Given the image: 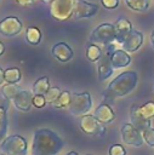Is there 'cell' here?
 Instances as JSON below:
<instances>
[{
  "mask_svg": "<svg viewBox=\"0 0 154 155\" xmlns=\"http://www.w3.org/2000/svg\"><path fill=\"white\" fill-rule=\"evenodd\" d=\"M64 147L62 138L49 128H39L34 132L32 155H57Z\"/></svg>",
  "mask_w": 154,
  "mask_h": 155,
  "instance_id": "6da1fadb",
  "label": "cell"
},
{
  "mask_svg": "<svg viewBox=\"0 0 154 155\" xmlns=\"http://www.w3.org/2000/svg\"><path fill=\"white\" fill-rule=\"evenodd\" d=\"M138 82V75L133 70H127L114 78L102 93L104 102H113L116 98L131 93Z\"/></svg>",
  "mask_w": 154,
  "mask_h": 155,
  "instance_id": "7a4b0ae2",
  "label": "cell"
},
{
  "mask_svg": "<svg viewBox=\"0 0 154 155\" xmlns=\"http://www.w3.org/2000/svg\"><path fill=\"white\" fill-rule=\"evenodd\" d=\"M92 108V98L89 92H74L72 93L70 104L68 110L74 116H84Z\"/></svg>",
  "mask_w": 154,
  "mask_h": 155,
  "instance_id": "3957f363",
  "label": "cell"
},
{
  "mask_svg": "<svg viewBox=\"0 0 154 155\" xmlns=\"http://www.w3.org/2000/svg\"><path fill=\"white\" fill-rule=\"evenodd\" d=\"M0 150L5 155H25L28 150V143L24 137L19 134H12L1 142Z\"/></svg>",
  "mask_w": 154,
  "mask_h": 155,
  "instance_id": "277c9868",
  "label": "cell"
},
{
  "mask_svg": "<svg viewBox=\"0 0 154 155\" xmlns=\"http://www.w3.org/2000/svg\"><path fill=\"white\" fill-rule=\"evenodd\" d=\"M115 29L114 25L110 23H102L98 27L93 29V31L90 35V42L102 46H108L115 41Z\"/></svg>",
  "mask_w": 154,
  "mask_h": 155,
  "instance_id": "5b68a950",
  "label": "cell"
},
{
  "mask_svg": "<svg viewBox=\"0 0 154 155\" xmlns=\"http://www.w3.org/2000/svg\"><path fill=\"white\" fill-rule=\"evenodd\" d=\"M74 0H53L50 6V13L57 21H67L73 16Z\"/></svg>",
  "mask_w": 154,
  "mask_h": 155,
  "instance_id": "8992f818",
  "label": "cell"
},
{
  "mask_svg": "<svg viewBox=\"0 0 154 155\" xmlns=\"http://www.w3.org/2000/svg\"><path fill=\"white\" fill-rule=\"evenodd\" d=\"M80 130L89 134V136H96V137H103L105 134V127L103 124H101L93 115H84L80 120Z\"/></svg>",
  "mask_w": 154,
  "mask_h": 155,
  "instance_id": "52a82bcc",
  "label": "cell"
},
{
  "mask_svg": "<svg viewBox=\"0 0 154 155\" xmlns=\"http://www.w3.org/2000/svg\"><path fill=\"white\" fill-rule=\"evenodd\" d=\"M114 51H115V47L113 46V44L105 46V53L98 61L97 75H98V80L99 81H104V80H107L108 78H110L113 75L114 68H113L112 62H110V56H112V53Z\"/></svg>",
  "mask_w": 154,
  "mask_h": 155,
  "instance_id": "ba28073f",
  "label": "cell"
},
{
  "mask_svg": "<svg viewBox=\"0 0 154 155\" xmlns=\"http://www.w3.org/2000/svg\"><path fill=\"white\" fill-rule=\"evenodd\" d=\"M121 138L126 144L133 145V147H141L144 142L142 132L139 130H137L130 122L122 125V127H121Z\"/></svg>",
  "mask_w": 154,
  "mask_h": 155,
  "instance_id": "9c48e42d",
  "label": "cell"
},
{
  "mask_svg": "<svg viewBox=\"0 0 154 155\" xmlns=\"http://www.w3.org/2000/svg\"><path fill=\"white\" fill-rule=\"evenodd\" d=\"M22 30V22L15 17L10 16L0 21V34L6 38H13L18 35Z\"/></svg>",
  "mask_w": 154,
  "mask_h": 155,
  "instance_id": "30bf717a",
  "label": "cell"
},
{
  "mask_svg": "<svg viewBox=\"0 0 154 155\" xmlns=\"http://www.w3.org/2000/svg\"><path fill=\"white\" fill-rule=\"evenodd\" d=\"M98 11V5L87 2L85 0H74L73 17L74 18H89L93 17Z\"/></svg>",
  "mask_w": 154,
  "mask_h": 155,
  "instance_id": "8fae6325",
  "label": "cell"
},
{
  "mask_svg": "<svg viewBox=\"0 0 154 155\" xmlns=\"http://www.w3.org/2000/svg\"><path fill=\"white\" fill-rule=\"evenodd\" d=\"M33 98H34V92L33 91L21 90L12 101H13V104H15L17 110L28 111L33 107Z\"/></svg>",
  "mask_w": 154,
  "mask_h": 155,
  "instance_id": "7c38bea8",
  "label": "cell"
},
{
  "mask_svg": "<svg viewBox=\"0 0 154 155\" xmlns=\"http://www.w3.org/2000/svg\"><path fill=\"white\" fill-rule=\"evenodd\" d=\"M142 44H143V34L138 30L132 29L122 41L121 47L126 52H135L142 46Z\"/></svg>",
  "mask_w": 154,
  "mask_h": 155,
  "instance_id": "4fadbf2b",
  "label": "cell"
},
{
  "mask_svg": "<svg viewBox=\"0 0 154 155\" xmlns=\"http://www.w3.org/2000/svg\"><path fill=\"white\" fill-rule=\"evenodd\" d=\"M130 119H131V124L137 128L141 132L146 131L147 128H150L152 126V122L149 119H146L142 113L139 111V105L137 104H133L131 107V110H130Z\"/></svg>",
  "mask_w": 154,
  "mask_h": 155,
  "instance_id": "5bb4252c",
  "label": "cell"
},
{
  "mask_svg": "<svg viewBox=\"0 0 154 155\" xmlns=\"http://www.w3.org/2000/svg\"><path fill=\"white\" fill-rule=\"evenodd\" d=\"M51 53H52V56L57 61H59L62 63L69 62L73 58V56H74V52H73L72 47L68 44H65V42H57V44H55L52 46V48H51Z\"/></svg>",
  "mask_w": 154,
  "mask_h": 155,
  "instance_id": "9a60e30c",
  "label": "cell"
},
{
  "mask_svg": "<svg viewBox=\"0 0 154 155\" xmlns=\"http://www.w3.org/2000/svg\"><path fill=\"white\" fill-rule=\"evenodd\" d=\"M114 29H115V41L119 42L120 45L122 44V41L125 40V38L129 35V33L132 30V24L129 19H126L125 17H120L115 21V23L113 24Z\"/></svg>",
  "mask_w": 154,
  "mask_h": 155,
  "instance_id": "2e32d148",
  "label": "cell"
},
{
  "mask_svg": "<svg viewBox=\"0 0 154 155\" xmlns=\"http://www.w3.org/2000/svg\"><path fill=\"white\" fill-rule=\"evenodd\" d=\"M93 116H95L101 124H103V125L110 124V122L114 121V119H115V114H114L113 109H112L110 105L107 104V103H101V104L96 108V110H95V113H93Z\"/></svg>",
  "mask_w": 154,
  "mask_h": 155,
  "instance_id": "e0dca14e",
  "label": "cell"
},
{
  "mask_svg": "<svg viewBox=\"0 0 154 155\" xmlns=\"http://www.w3.org/2000/svg\"><path fill=\"white\" fill-rule=\"evenodd\" d=\"M110 62H112V65L114 69L124 68L131 63V57L124 50H115L110 56Z\"/></svg>",
  "mask_w": 154,
  "mask_h": 155,
  "instance_id": "ac0fdd59",
  "label": "cell"
},
{
  "mask_svg": "<svg viewBox=\"0 0 154 155\" xmlns=\"http://www.w3.org/2000/svg\"><path fill=\"white\" fill-rule=\"evenodd\" d=\"M49 90H50V81H49V78L47 76L39 78L34 82V85H33V92H34V94L45 96Z\"/></svg>",
  "mask_w": 154,
  "mask_h": 155,
  "instance_id": "d6986e66",
  "label": "cell"
},
{
  "mask_svg": "<svg viewBox=\"0 0 154 155\" xmlns=\"http://www.w3.org/2000/svg\"><path fill=\"white\" fill-rule=\"evenodd\" d=\"M4 79L7 84H17L21 80V70L16 67H11L4 70Z\"/></svg>",
  "mask_w": 154,
  "mask_h": 155,
  "instance_id": "ffe728a7",
  "label": "cell"
},
{
  "mask_svg": "<svg viewBox=\"0 0 154 155\" xmlns=\"http://www.w3.org/2000/svg\"><path fill=\"white\" fill-rule=\"evenodd\" d=\"M25 40L30 45H39L41 41V33L36 27H28L25 30Z\"/></svg>",
  "mask_w": 154,
  "mask_h": 155,
  "instance_id": "44dd1931",
  "label": "cell"
},
{
  "mask_svg": "<svg viewBox=\"0 0 154 155\" xmlns=\"http://www.w3.org/2000/svg\"><path fill=\"white\" fill-rule=\"evenodd\" d=\"M102 56H103V52H102V50L98 45L90 44L86 47V57L90 62H98Z\"/></svg>",
  "mask_w": 154,
  "mask_h": 155,
  "instance_id": "7402d4cb",
  "label": "cell"
},
{
  "mask_svg": "<svg viewBox=\"0 0 154 155\" xmlns=\"http://www.w3.org/2000/svg\"><path fill=\"white\" fill-rule=\"evenodd\" d=\"M7 132V105H0V140L5 139Z\"/></svg>",
  "mask_w": 154,
  "mask_h": 155,
  "instance_id": "603a6c76",
  "label": "cell"
},
{
  "mask_svg": "<svg viewBox=\"0 0 154 155\" xmlns=\"http://www.w3.org/2000/svg\"><path fill=\"white\" fill-rule=\"evenodd\" d=\"M19 91L21 90L17 84H6L1 87V94L5 99H13Z\"/></svg>",
  "mask_w": 154,
  "mask_h": 155,
  "instance_id": "cb8c5ba5",
  "label": "cell"
},
{
  "mask_svg": "<svg viewBox=\"0 0 154 155\" xmlns=\"http://www.w3.org/2000/svg\"><path fill=\"white\" fill-rule=\"evenodd\" d=\"M70 99H72V93L69 91H63L61 93V96L58 97V99L51 104V107H55L58 109L59 108H68L70 104Z\"/></svg>",
  "mask_w": 154,
  "mask_h": 155,
  "instance_id": "d4e9b609",
  "label": "cell"
},
{
  "mask_svg": "<svg viewBox=\"0 0 154 155\" xmlns=\"http://www.w3.org/2000/svg\"><path fill=\"white\" fill-rule=\"evenodd\" d=\"M125 2L133 11H146L149 7L150 0H125Z\"/></svg>",
  "mask_w": 154,
  "mask_h": 155,
  "instance_id": "484cf974",
  "label": "cell"
},
{
  "mask_svg": "<svg viewBox=\"0 0 154 155\" xmlns=\"http://www.w3.org/2000/svg\"><path fill=\"white\" fill-rule=\"evenodd\" d=\"M139 111L142 113V115L146 117V119H152L154 117V102L149 101L147 103H144L143 105L139 107Z\"/></svg>",
  "mask_w": 154,
  "mask_h": 155,
  "instance_id": "4316f807",
  "label": "cell"
},
{
  "mask_svg": "<svg viewBox=\"0 0 154 155\" xmlns=\"http://www.w3.org/2000/svg\"><path fill=\"white\" fill-rule=\"evenodd\" d=\"M61 93H62V91L58 88V87H50V90L46 92V94H45V99H46V102L51 105L53 102H56L57 99H58V97L61 96Z\"/></svg>",
  "mask_w": 154,
  "mask_h": 155,
  "instance_id": "83f0119b",
  "label": "cell"
},
{
  "mask_svg": "<svg viewBox=\"0 0 154 155\" xmlns=\"http://www.w3.org/2000/svg\"><path fill=\"white\" fill-rule=\"evenodd\" d=\"M143 139L144 142L149 145V147H154V128H147L146 131L142 132Z\"/></svg>",
  "mask_w": 154,
  "mask_h": 155,
  "instance_id": "f1b7e54d",
  "label": "cell"
},
{
  "mask_svg": "<svg viewBox=\"0 0 154 155\" xmlns=\"http://www.w3.org/2000/svg\"><path fill=\"white\" fill-rule=\"evenodd\" d=\"M109 155H126V150L122 145L120 144H113L110 148H109V151H108Z\"/></svg>",
  "mask_w": 154,
  "mask_h": 155,
  "instance_id": "f546056e",
  "label": "cell"
},
{
  "mask_svg": "<svg viewBox=\"0 0 154 155\" xmlns=\"http://www.w3.org/2000/svg\"><path fill=\"white\" fill-rule=\"evenodd\" d=\"M46 99H45V96H39V94H34V98H33V105L35 108H44L45 104H46Z\"/></svg>",
  "mask_w": 154,
  "mask_h": 155,
  "instance_id": "4dcf8cb0",
  "label": "cell"
},
{
  "mask_svg": "<svg viewBox=\"0 0 154 155\" xmlns=\"http://www.w3.org/2000/svg\"><path fill=\"white\" fill-rule=\"evenodd\" d=\"M101 1H102V5L108 10L116 8L119 5V0H101Z\"/></svg>",
  "mask_w": 154,
  "mask_h": 155,
  "instance_id": "1f68e13d",
  "label": "cell"
},
{
  "mask_svg": "<svg viewBox=\"0 0 154 155\" xmlns=\"http://www.w3.org/2000/svg\"><path fill=\"white\" fill-rule=\"evenodd\" d=\"M16 1H17L19 5H22V6H28V5H32L34 0H16Z\"/></svg>",
  "mask_w": 154,
  "mask_h": 155,
  "instance_id": "d6a6232c",
  "label": "cell"
},
{
  "mask_svg": "<svg viewBox=\"0 0 154 155\" xmlns=\"http://www.w3.org/2000/svg\"><path fill=\"white\" fill-rule=\"evenodd\" d=\"M4 70H2V68H0V86L2 85V82H4Z\"/></svg>",
  "mask_w": 154,
  "mask_h": 155,
  "instance_id": "836d02e7",
  "label": "cell"
},
{
  "mask_svg": "<svg viewBox=\"0 0 154 155\" xmlns=\"http://www.w3.org/2000/svg\"><path fill=\"white\" fill-rule=\"evenodd\" d=\"M4 52H5V47H4V44L0 41V56H2Z\"/></svg>",
  "mask_w": 154,
  "mask_h": 155,
  "instance_id": "e575fe53",
  "label": "cell"
},
{
  "mask_svg": "<svg viewBox=\"0 0 154 155\" xmlns=\"http://www.w3.org/2000/svg\"><path fill=\"white\" fill-rule=\"evenodd\" d=\"M150 44H152V47L154 48V30H153V33L150 35Z\"/></svg>",
  "mask_w": 154,
  "mask_h": 155,
  "instance_id": "d590c367",
  "label": "cell"
},
{
  "mask_svg": "<svg viewBox=\"0 0 154 155\" xmlns=\"http://www.w3.org/2000/svg\"><path fill=\"white\" fill-rule=\"evenodd\" d=\"M65 155H79L76 151H69V153H67Z\"/></svg>",
  "mask_w": 154,
  "mask_h": 155,
  "instance_id": "8d00e7d4",
  "label": "cell"
},
{
  "mask_svg": "<svg viewBox=\"0 0 154 155\" xmlns=\"http://www.w3.org/2000/svg\"><path fill=\"white\" fill-rule=\"evenodd\" d=\"M41 1H42V2H45V4H50V5H51V2H52L53 0H41Z\"/></svg>",
  "mask_w": 154,
  "mask_h": 155,
  "instance_id": "74e56055",
  "label": "cell"
},
{
  "mask_svg": "<svg viewBox=\"0 0 154 155\" xmlns=\"http://www.w3.org/2000/svg\"><path fill=\"white\" fill-rule=\"evenodd\" d=\"M86 155H91V154H86Z\"/></svg>",
  "mask_w": 154,
  "mask_h": 155,
  "instance_id": "f35d334b",
  "label": "cell"
},
{
  "mask_svg": "<svg viewBox=\"0 0 154 155\" xmlns=\"http://www.w3.org/2000/svg\"><path fill=\"white\" fill-rule=\"evenodd\" d=\"M1 155H5V154H1Z\"/></svg>",
  "mask_w": 154,
  "mask_h": 155,
  "instance_id": "ab89813d",
  "label": "cell"
},
{
  "mask_svg": "<svg viewBox=\"0 0 154 155\" xmlns=\"http://www.w3.org/2000/svg\"><path fill=\"white\" fill-rule=\"evenodd\" d=\"M153 90H154V87H153Z\"/></svg>",
  "mask_w": 154,
  "mask_h": 155,
  "instance_id": "60d3db41",
  "label": "cell"
}]
</instances>
